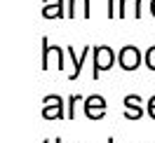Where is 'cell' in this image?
Here are the masks:
<instances>
[{"label": "cell", "instance_id": "6da1fadb", "mask_svg": "<svg viewBox=\"0 0 155 143\" xmlns=\"http://www.w3.org/2000/svg\"><path fill=\"white\" fill-rule=\"evenodd\" d=\"M92 54H94V73H92V77L97 80L99 73H104V70H110L113 68V63L117 61L115 52L108 47V45H99V47H92Z\"/></svg>", "mask_w": 155, "mask_h": 143}, {"label": "cell", "instance_id": "7a4b0ae2", "mask_svg": "<svg viewBox=\"0 0 155 143\" xmlns=\"http://www.w3.org/2000/svg\"><path fill=\"white\" fill-rule=\"evenodd\" d=\"M42 117L45 120H64L68 113H64V99L57 94H47L42 99Z\"/></svg>", "mask_w": 155, "mask_h": 143}, {"label": "cell", "instance_id": "3957f363", "mask_svg": "<svg viewBox=\"0 0 155 143\" xmlns=\"http://www.w3.org/2000/svg\"><path fill=\"white\" fill-rule=\"evenodd\" d=\"M117 63L122 70H136L141 66V52L136 45H125V47L117 52Z\"/></svg>", "mask_w": 155, "mask_h": 143}, {"label": "cell", "instance_id": "277c9868", "mask_svg": "<svg viewBox=\"0 0 155 143\" xmlns=\"http://www.w3.org/2000/svg\"><path fill=\"white\" fill-rule=\"evenodd\" d=\"M64 52H66V47L61 49V45L49 47L47 38L42 35V70H47V68L52 66V59L57 61V68H59V70H64Z\"/></svg>", "mask_w": 155, "mask_h": 143}, {"label": "cell", "instance_id": "5b68a950", "mask_svg": "<svg viewBox=\"0 0 155 143\" xmlns=\"http://www.w3.org/2000/svg\"><path fill=\"white\" fill-rule=\"evenodd\" d=\"M85 115H87L89 120H104L106 117V99L99 94H92L85 99Z\"/></svg>", "mask_w": 155, "mask_h": 143}, {"label": "cell", "instance_id": "8992f818", "mask_svg": "<svg viewBox=\"0 0 155 143\" xmlns=\"http://www.w3.org/2000/svg\"><path fill=\"white\" fill-rule=\"evenodd\" d=\"M89 52H92V47H85L82 52H80V59H78L75 57V49H73V47H66L68 59L73 61V70L68 73V80H78V77H80V73H82V63H85V59H87Z\"/></svg>", "mask_w": 155, "mask_h": 143}, {"label": "cell", "instance_id": "52a82bcc", "mask_svg": "<svg viewBox=\"0 0 155 143\" xmlns=\"http://www.w3.org/2000/svg\"><path fill=\"white\" fill-rule=\"evenodd\" d=\"M141 96L139 94H129L125 96V120H139L143 115V108H141Z\"/></svg>", "mask_w": 155, "mask_h": 143}, {"label": "cell", "instance_id": "ba28073f", "mask_svg": "<svg viewBox=\"0 0 155 143\" xmlns=\"http://www.w3.org/2000/svg\"><path fill=\"white\" fill-rule=\"evenodd\" d=\"M42 17L45 19H64V0H42Z\"/></svg>", "mask_w": 155, "mask_h": 143}, {"label": "cell", "instance_id": "9c48e42d", "mask_svg": "<svg viewBox=\"0 0 155 143\" xmlns=\"http://www.w3.org/2000/svg\"><path fill=\"white\" fill-rule=\"evenodd\" d=\"M66 17H82V19H89V0H68V12Z\"/></svg>", "mask_w": 155, "mask_h": 143}, {"label": "cell", "instance_id": "30bf717a", "mask_svg": "<svg viewBox=\"0 0 155 143\" xmlns=\"http://www.w3.org/2000/svg\"><path fill=\"white\" fill-rule=\"evenodd\" d=\"M143 61H146V66H148V68H150V70L155 73V45H153V47H148V49H146V57H143Z\"/></svg>", "mask_w": 155, "mask_h": 143}, {"label": "cell", "instance_id": "8fae6325", "mask_svg": "<svg viewBox=\"0 0 155 143\" xmlns=\"http://www.w3.org/2000/svg\"><path fill=\"white\" fill-rule=\"evenodd\" d=\"M80 101V96L73 94L71 99H68V120H75V103Z\"/></svg>", "mask_w": 155, "mask_h": 143}, {"label": "cell", "instance_id": "7c38bea8", "mask_svg": "<svg viewBox=\"0 0 155 143\" xmlns=\"http://www.w3.org/2000/svg\"><path fill=\"white\" fill-rule=\"evenodd\" d=\"M146 113H148V115H150V117L155 120V96H150V99H148V106H146Z\"/></svg>", "mask_w": 155, "mask_h": 143}, {"label": "cell", "instance_id": "4fadbf2b", "mask_svg": "<svg viewBox=\"0 0 155 143\" xmlns=\"http://www.w3.org/2000/svg\"><path fill=\"white\" fill-rule=\"evenodd\" d=\"M127 2H134V0H120V12H117L120 19H125V17H127Z\"/></svg>", "mask_w": 155, "mask_h": 143}, {"label": "cell", "instance_id": "5bb4252c", "mask_svg": "<svg viewBox=\"0 0 155 143\" xmlns=\"http://www.w3.org/2000/svg\"><path fill=\"white\" fill-rule=\"evenodd\" d=\"M146 0H134V19H141V5Z\"/></svg>", "mask_w": 155, "mask_h": 143}, {"label": "cell", "instance_id": "9a60e30c", "mask_svg": "<svg viewBox=\"0 0 155 143\" xmlns=\"http://www.w3.org/2000/svg\"><path fill=\"white\" fill-rule=\"evenodd\" d=\"M108 17H115V0H108Z\"/></svg>", "mask_w": 155, "mask_h": 143}, {"label": "cell", "instance_id": "2e32d148", "mask_svg": "<svg viewBox=\"0 0 155 143\" xmlns=\"http://www.w3.org/2000/svg\"><path fill=\"white\" fill-rule=\"evenodd\" d=\"M150 14H153V19H155V0H150Z\"/></svg>", "mask_w": 155, "mask_h": 143}, {"label": "cell", "instance_id": "e0dca14e", "mask_svg": "<svg viewBox=\"0 0 155 143\" xmlns=\"http://www.w3.org/2000/svg\"><path fill=\"white\" fill-rule=\"evenodd\" d=\"M108 143H115V138H108Z\"/></svg>", "mask_w": 155, "mask_h": 143}, {"label": "cell", "instance_id": "ac0fdd59", "mask_svg": "<svg viewBox=\"0 0 155 143\" xmlns=\"http://www.w3.org/2000/svg\"><path fill=\"white\" fill-rule=\"evenodd\" d=\"M54 143H61V138H57V141H54Z\"/></svg>", "mask_w": 155, "mask_h": 143}, {"label": "cell", "instance_id": "d6986e66", "mask_svg": "<svg viewBox=\"0 0 155 143\" xmlns=\"http://www.w3.org/2000/svg\"><path fill=\"white\" fill-rule=\"evenodd\" d=\"M45 143H47V141H45Z\"/></svg>", "mask_w": 155, "mask_h": 143}]
</instances>
